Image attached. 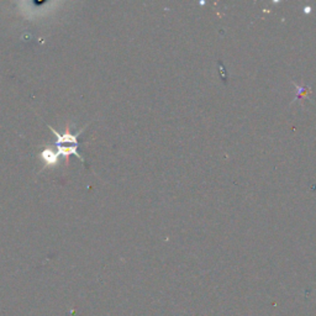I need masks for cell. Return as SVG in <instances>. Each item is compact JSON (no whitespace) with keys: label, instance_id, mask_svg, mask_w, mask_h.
Instances as JSON below:
<instances>
[{"label":"cell","instance_id":"1","mask_svg":"<svg viewBox=\"0 0 316 316\" xmlns=\"http://www.w3.org/2000/svg\"><path fill=\"white\" fill-rule=\"evenodd\" d=\"M50 130L54 133V136L57 137L56 143V151L51 148V147H45L42 152H41L40 157L42 160V162L45 163L47 167H51V166H56L58 163L59 156H70V154H74L77 156L82 162H84V158H82L81 154L78 153V137L82 132H83V129L81 131H78L77 133H64V135H61L53 129V127L50 126Z\"/></svg>","mask_w":316,"mask_h":316}]
</instances>
